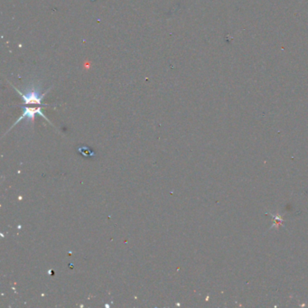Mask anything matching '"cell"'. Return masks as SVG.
Here are the masks:
<instances>
[{"instance_id":"6da1fadb","label":"cell","mask_w":308,"mask_h":308,"mask_svg":"<svg viewBox=\"0 0 308 308\" xmlns=\"http://www.w3.org/2000/svg\"><path fill=\"white\" fill-rule=\"evenodd\" d=\"M14 89L17 90L23 98L25 104H27V105H42L43 97L49 90H46L43 93L41 87L36 84H31L26 88V90H22V91L15 87H14Z\"/></svg>"},{"instance_id":"7a4b0ae2","label":"cell","mask_w":308,"mask_h":308,"mask_svg":"<svg viewBox=\"0 0 308 308\" xmlns=\"http://www.w3.org/2000/svg\"><path fill=\"white\" fill-rule=\"evenodd\" d=\"M36 114H39V115L42 116L43 118H44L45 120H47V118L44 116L43 112H42V110H41V108H30V107H26L25 108V110H24V113H23V115L19 118V120H17V122L15 123V125H17L18 122H20L23 120H25L26 119L27 121H33L34 119V116L36 115Z\"/></svg>"}]
</instances>
